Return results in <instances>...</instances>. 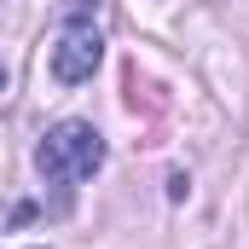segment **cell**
<instances>
[{
	"instance_id": "7a4b0ae2",
	"label": "cell",
	"mask_w": 249,
	"mask_h": 249,
	"mask_svg": "<svg viewBox=\"0 0 249 249\" xmlns=\"http://www.w3.org/2000/svg\"><path fill=\"white\" fill-rule=\"evenodd\" d=\"M105 58V35H99V0H70V18L58 29V47H53V75L64 87L87 81Z\"/></svg>"
},
{
	"instance_id": "6da1fadb",
	"label": "cell",
	"mask_w": 249,
	"mask_h": 249,
	"mask_svg": "<svg viewBox=\"0 0 249 249\" xmlns=\"http://www.w3.org/2000/svg\"><path fill=\"white\" fill-rule=\"evenodd\" d=\"M35 168H41V180L47 186H81V180H93L99 168H105V139H99V127L93 122H53L41 133V145H35Z\"/></svg>"
},
{
	"instance_id": "3957f363",
	"label": "cell",
	"mask_w": 249,
	"mask_h": 249,
	"mask_svg": "<svg viewBox=\"0 0 249 249\" xmlns=\"http://www.w3.org/2000/svg\"><path fill=\"white\" fill-rule=\"evenodd\" d=\"M0 93H6V64H0Z\"/></svg>"
}]
</instances>
